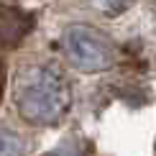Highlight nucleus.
Segmentation results:
<instances>
[{"label": "nucleus", "instance_id": "20e7f679", "mask_svg": "<svg viewBox=\"0 0 156 156\" xmlns=\"http://www.w3.org/2000/svg\"><path fill=\"white\" fill-rule=\"evenodd\" d=\"M0 154H26V141L18 133L0 128Z\"/></svg>", "mask_w": 156, "mask_h": 156}, {"label": "nucleus", "instance_id": "39448f33", "mask_svg": "<svg viewBox=\"0 0 156 156\" xmlns=\"http://www.w3.org/2000/svg\"><path fill=\"white\" fill-rule=\"evenodd\" d=\"M87 3L95 10L105 13V16H120V13H126L133 5V0H87Z\"/></svg>", "mask_w": 156, "mask_h": 156}, {"label": "nucleus", "instance_id": "f03ea898", "mask_svg": "<svg viewBox=\"0 0 156 156\" xmlns=\"http://www.w3.org/2000/svg\"><path fill=\"white\" fill-rule=\"evenodd\" d=\"M67 62L80 72H105L115 62V49L102 31L92 26H69L62 36Z\"/></svg>", "mask_w": 156, "mask_h": 156}, {"label": "nucleus", "instance_id": "f257e3e1", "mask_svg": "<svg viewBox=\"0 0 156 156\" xmlns=\"http://www.w3.org/2000/svg\"><path fill=\"white\" fill-rule=\"evenodd\" d=\"M72 105V92L54 67L31 64L18 72L16 108L31 126H56Z\"/></svg>", "mask_w": 156, "mask_h": 156}, {"label": "nucleus", "instance_id": "7ed1b4c3", "mask_svg": "<svg viewBox=\"0 0 156 156\" xmlns=\"http://www.w3.org/2000/svg\"><path fill=\"white\" fill-rule=\"evenodd\" d=\"M34 28V16L16 5H0V46L13 49Z\"/></svg>", "mask_w": 156, "mask_h": 156}, {"label": "nucleus", "instance_id": "423d86ee", "mask_svg": "<svg viewBox=\"0 0 156 156\" xmlns=\"http://www.w3.org/2000/svg\"><path fill=\"white\" fill-rule=\"evenodd\" d=\"M3 87H5V67L0 62V97H3Z\"/></svg>", "mask_w": 156, "mask_h": 156}]
</instances>
